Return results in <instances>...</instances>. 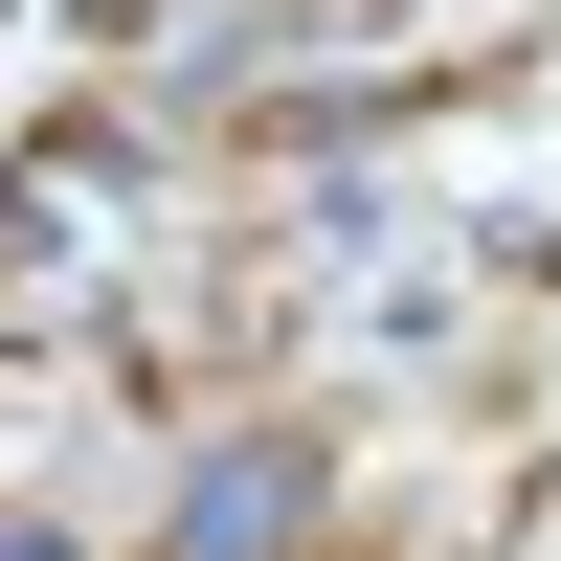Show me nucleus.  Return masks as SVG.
I'll list each match as a JSON object with an SVG mask.
<instances>
[{
	"instance_id": "nucleus-1",
	"label": "nucleus",
	"mask_w": 561,
	"mask_h": 561,
	"mask_svg": "<svg viewBox=\"0 0 561 561\" xmlns=\"http://www.w3.org/2000/svg\"><path fill=\"white\" fill-rule=\"evenodd\" d=\"M314 494H337V449H314V427H225L203 472H180L158 561H293V539H314Z\"/></svg>"
},
{
	"instance_id": "nucleus-2",
	"label": "nucleus",
	"mask_w": 561,
	"mask_h": 561,
	"mask_svg": "<svg viewBox=\"0 0 561 561\" xmlns=\"http://www.w3.org/2000/svg\"><path fill=\"white\" fill-rule=\"evenodd\" d=\"M0 561H90V539H68V517H0Z\"/></svg>"
}]
</instances>
